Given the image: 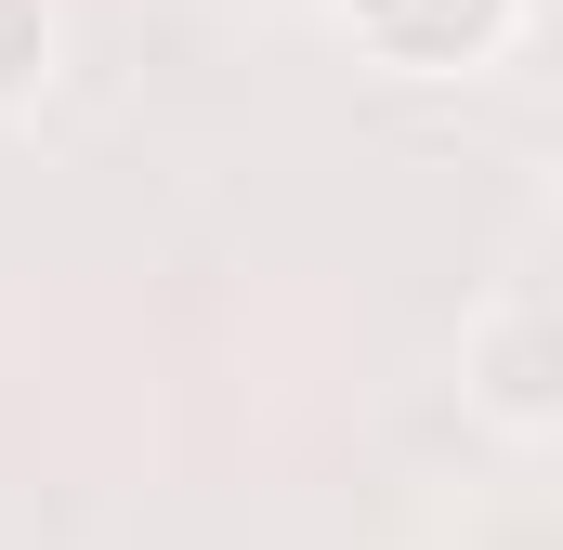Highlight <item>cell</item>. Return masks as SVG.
I'll list each match as a JSON object with an SVG mask.
<instances>
[{
	"label": "cell",
	"mask_w": 563,
	"mask_h": 550,
	"mask_svg": "<svg viewBox=\"0 0 563 550\" xmlns=\"http://www.w3.org/2000/svg\"><path fill=\"white\" fill-rule=\"evenodd\" d=\"M459 394H472V419L551 446L563 432V288H498L459 328Z\"/></svg>",
	"instance_id": "obj_1"
},
{
	"label": "cell",
	"mask_w": 563,
	"mask_h": 550,
	"mask_svg": "<svg viewBox=\"0 0 563 550\" xmlns=\"http://www.w3.org/2000/svg\"><path fill=\"white\" fill-rule=\"evenodd\" d=\"M341 26H354V53L394 66V79H472V66L511 53L525 0H341Z\"/></svg>",
	"instance_id": "obj_2"
},
{
	"label": "cell",
	"mask_w": 563,
	"mask_h": 550,
	"mask_svg": "<svg viewBox=\"0 0 563 550\" xmlns=\"http://www.w3.org/2000/svg\"><path fill=\"white\" fill-rule=\"evenodd\" d=\"M53 79V0H0V106H26Z\"/></svg>",
	"instance_id": "obj_3"
}]
</instances>
